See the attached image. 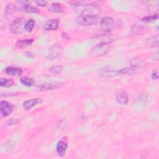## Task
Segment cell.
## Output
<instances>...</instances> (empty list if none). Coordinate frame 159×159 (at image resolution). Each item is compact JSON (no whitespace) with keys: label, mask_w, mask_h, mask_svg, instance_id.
Here are the masks:
<instances>
[{"label":"cell","mask_w":159,"mask_h":159,"mask_svg":"<svg viewBox=\"0 0 159 159\" xmlns=\"http://www.w3.org/2000/svg\"><path fill=\"white\" fill-rule=\"evenodd\" d=\"M75 11L80 16L98 17L101 14V8L96 4H80L76 6Z\"/></svg>","instance_id":"1"},{"label":"cell","mask_w":159,"mask_h":159,"mask_svg":"<svg viewBox=\"0 0 159 159\" xmlns=\"http://www.w3.org/2000/svg\"><path fill=\"white\" fill-rule=\"evenodd\" d=\"M109 42H102L94 46L90 52V55L93 57H100L106 55L111 49Z\"/></svg>","instance_id":"2"},{"label":"cell","mask_w":159,"mask_h":159,"mask_svg":"<svg viewBox=\"0 0 159 159\" xmlns=\"http://www.w3.org/2000/svg\"><path fill=\"white\" fill-rule=\"evenodd\" d=\"M25 19L24 18H17L14 19L9 26L10 31L15 34L22 33L25 30Z\"/></svg>","instance_id":"3"},{"label":"cell","mask_w":159,"mask_h":159,"mask_svg":"<svg viewBox=\"0 0 159 159\" xmlns=\"http://www.w3.org/2000/svg\"><path fill=\"white\" fill-rule=\"evenodd\" d=\"M98 21L99 18L98 17L93 16H80L76 19V23L81 25H92L96 24Z\"/></svg>","instance_id":"4"},{"label":"cell","mask_w":159,"mask_h":159,"mask_svg":"<svg viewBox=\"0 0 159 159\" xmlns=\"http://www.w3.org/2000/svg\"><path fill=\"white\" fill-rule=\"evenodd\" d=\"M98 74L104 78H112L119 75L118 71L114 70L109 66H106L98 70Z\"/></svg>","instance_id":"5"},{"label":"cell","mask_w":159,"mask_h":159,"mask_svg":"<svg viewBox=\"0 0 159 159\" xmlns=\"http://www.w3.org/2000/svg\"><path fill=\"white\" fill-rule=\"evenodd\" d=\"M114 20L111 17H103L100 22L101 27L102 30L104 31H109L114 27Z\"/></svg>","instance_id":"6"},{"label":"cell","mask_w":159,"mask_h":159,"mask_svg":"<svg viewBox=\"0 0 159 159\" xmlns=\"http://www.w3.org/2000/svg\"><path fill=\"white\" fill-rule=\"evenodd\" d=\"M63 84L60 82H53V83H48L42 84L39 87V89L40 91L53 90L60 88L63 86Z\"/></svg>","instance_id":"7"},{"label":"cell","mask_w":159,"mask_h":159,"mask_svg":"<svg viewBox=\"0 0 159 159\" xmlns=\"http://www.w3.org/2000/svg\"><path fill=\"white\" fill-rule=\"evenodd\" d=\"M12 106L11 104L5 101H1L0 103V111L1 114L3 117L8 116L12 112Z\"/></svg>","instance_id":"8"},{"label":"cell","mask_w":159,"mask_h":159,"mask_svg":"<svg viewBox=\"0 0 159 159\" xmlns=\"http://www.w3.org/2000/svg\"><path fill=\"white\" fill-rule=\"evenodd\" d=\"M59 22L57 19H52L48 20L43 25V29L46 30H54L58 29Z\"/></svg>","instance_id":"9"},{"label":"cell","mask_w":159,"mask_h":159,"mask_svg":"<svg viewBox=\"0 0 159 159\" xmlns=\"http://www.w3.org/2000/svg\"><path fill=\"white\" fill-rule=\"evenodd\" d=\"M42 102V99L40 98H33L29 100L25 101L23 103V108L25 111H29L34 106L40 104Z\"/></svg>","instance_id":"10"},{"label":"cell","mask_w":159,"mask_h":159,"mask_svg":"<svg viewBox=\"0 0 159 159\" xmlns=\"http://www.w3.org/2000/svg\"><path fill=\"white\" fill-rule=\"evenodd\" d=\"M67 147H68V144L66 141H65L63 140H61L60 141H59L56 147V150L58 155L60 157L64 156L66 153Z\"/></svg>","instance_id":"11"},{"label":"cell","mask_w":159,"mask_h":159,"mask_svg":"<svg viewBox=\"0 0 159 159\" xmlns=\"http://www.w3.org/2000/svg\"><path fill=\"white\" fill-rule=\"evenodd\" d=\"M60 51V47L59 45H53L49 49L47 58L50 60L56 58L59 55Z\"/></svg>","instance_id":"12"},{"label":"cell","mask_w":159,"mask_h":159,"mask_svg":"<svg viewBox=\"0 0 159 159\" xmlns=\"http://www.w3.org/2000/svg\"><path fill=\"white\" fill-rule=\"evenodd\" d=\"M17 10L20 12L27 13H37L40 11L38 8L31 6L30 4H21L20 7L17 8Z\"/></svg>","instance_id":"13"},{"label":"cell","mask_w":159,"mask_h":159,"mask_svg":"<svg viewBox=\"0 0 159 159\" xmlns=\"http://www.w3.org/2000/svg\"><path fill=\"white\" fill-rule=\"evenodd\" d=\"M116 99L117 102L119 104L124 105L127 103L129 98H128V95H127V93H125L124 91H120V92H119L118 93H117Z\"/></svg>","instance_id":"14"},{"label":"cell","mask_w":159,"mask_h":159,"mask_svg":"<svg viewBox=\"0 0 159 159\" xmlns=\"http://www.w3.org/2000/svg\"><path fill=\"white\" fill-rule=\"evenodd\" d=\"M4 71L6 74H7L9 75L20 76L22 74V70L20 68L14 67V66H9L5 69Z\"/></svg>","instance_id":"15"},{"label":"cell","mask_w":159,"mask_h":159,"mask_svg":"<svg viewBox=\"0 0 159 159\" xmlns=\"http://www.w3.org/2000/svg\"><path fill=\"white\" fill-rule=\"evenodd\" d=\"M33 42L34 40L32 39L18 40L16 43V46L19 48H24L30 46L33 43Z\"/></svg>","instance_id":"16"},{"label":"cell","mask_w":159,"mask_h":159,"mask_svg":"<svg viewBox=\"0 0 159 159\" xmlns=\"http://www.w3.org/2000/svg\"><path fill=\"white\" fill-rule=\"evenodd\" d=\"M130 63L131 65V66H133L134 68H136L137 69H144L145 68V63L140 60H138L137 58H132L130 61Z\"/></svg>","instance_id":"17"},{"label":"cell","mask_w":159,"mask_h":159,"mask_svg":"<svg viewBox=\"0 0 159 159\" xmlns=\"http://www.w3.org/2000/svg\"><path fill=\"white\" fill-rule=\"evenodd\" d=\"M139 71L138 69L136 68H134L133 66L131 67H126L120 69V70H118L119 75H133L135 73H137Z\"/></svg>","instance_id":"18"},{"label":"cell","mask_w":159,"mask_h":159,"mask_svg":"<svg viewBox=\"0 0 159 159\" xmlns=\"http://www.w3.org/2000/svg\"><path fill=\"white\" fill-rule=\"evenodd\" d=\"M48 10L53 12H62L63 11V8L60 4L58 2H55L52 4Z\"/></svg>","instance_id":"19"},{"label":"cell","mask_w":159,"mask_h":159,"mask_svg":"<svg viewBox=\"0 0 159 159\" xmlns=\"http://www.w3.org/2000/svg\"><path fill=\"white\" fill-rule=\"evenodd\" d=\"M146 42L148 45L152 47H158V35H156L155 36L150 37L147 38Z\"/></svg>","instance_id":"20"},{"label":"cell","mask_w":159,"mask_h":159,"mask_svg":"<svg viewBox=\"0 0 159 159\" xmlns=\"http://www.w3.org/2000/svg\"><path fill=\"white\" fill-rule=\"evenodd\" d=\"M20 81L22 84H23L24 85H25L26 86H32L35 83V81L32 78H29V77H27V76L22 77L20 79Z\"/></svg>","instance_id":"21"},{"label":"cell","mask_w":159,"mask_h":159,"mask_svg":"<svg viewBox=\"0 0 159 159\" xmlns=\"http://www.w3.org/2000/svg\"><path fill=\"white\" fill-rule=\"evenodd\" d=\"M14 84L13 80L11 79H7V78H1L0 80V85L1 86L5 88H9L13 86Z\"/></svg>","instance_id":"22"},{"label":"cell","mask_w":159,"mask_h":159,"mask_svg":"<svg viewBox=\"0 0 159 159\" xmlns=\"http://www.w3.org/2000/svg\"><path fill=\"white\" fill-rule=\"evenodd\" d=\"M16 9H17V8L12 3H8L5 7V11L8 14H12L16 11Z\"/></svg>","instance_id":"23"},{"label":"cell","mask_w":159,"mask_h":159,"mask_svg":"<svg viewBox=\"0 0 159 159\" xmlns=\"http://www.w3.org/2000/svg\"><path fill=\"white\" fill-rule=\"evenodd\" d=\"M35 25V21L33 19H30L28 21L26 22L25 25V30L28 32H30Z\"/></svg>","instance_id":"24"},{"label":"cell","mask_w":159,"mask_h":159,"mask_svg":"<svg viewBox=\"0 0 159 159\" xmlns=\"http://www.w3.org/2000/svg\"><path fill=\"white\" fill-rule=\"evenodd\" d=\"M158 18V14H154V15H151V16H148L143 17L142 19V21L144 22H153L155 20H157Z\"/></svg>","instance_id":"25"},{"label":"cell","mask_w":159,"mask_h":159,"mask_svg":"<svg viewBox=\"0 0 159 159\" xmlns=\"http://www.w3.org/2000/svg\"><path fill=\"white\" fill-rule=\"evenodd\" d=\"M62 70V66L61 65H56L52 66L50 69L49 71L50 73L53 74H58Z\"/></svg>","instance_id":"26"},{"label":"cell","mask_w":159,"mask_h":159,"mask_svg":"<svg viewBox=\"0 0 159 159\" xmlns=\"http://www.w3.org/2000/svg\"><path fill=\"white\" fill-rule=\"evenodd\" d=\"M19 122V120L18 119H10L8 122H7V124L9 125H15V124H17V123Z\"/></svg>","instance_id":"27"},{"label":"cell","mask_w":159,"mask_h":159,"mask_svg":"<svg viewBox=\"0 0 159 159\" xmlns=\"http://www.w3.org/2000/svg\"><path fill=\"white\" fill-rule=\"evenodd\" d=\"M36 4L38 6H39L44 7V6H45L47 4V1H36Z\"/></svg>","instance_id":"28"},{"label":"cell","mask_w":159,"mask_h":159,"mask_svg":"<svg viewBox=\"0 0 159 159\" xmlns=\"http://www.w3.org/2000/svg\"><path fill=\"white\" fill-rule=\"evenodd\" d=\"M151 78H152V80H157L158 78V72L157 71H153L152 72V75H151Z\"/></svg>","instance_id":"29"},{"label":"cell","mask_w":159,"mask_h":159,"mask_svg":"<svg viewBox=\"0 0 159 159\" xmlns=\"http://www.w3.org/2000/svg\"><path fill=\"white\" fill-rule=\"evenodd\" d=\"M61 37L63 39H65V40H69L70 39V37H69L68 35L66 32H62L61 33Z\"/></svg>","instance_id":"30"},{"label":"cell","mask_w":159,"mask_h":159,"mask_svg":"<svg viewBox=\"0 0 159 159\" xmlns=\"http://www.w3.org/2000/svg\"><path fill=\"white\" fill-rule=\"evenodd\" d=\"M26 56L27 57H29V58H33L34 57V54L32 53V52H26Z\"/></svg>","instance_id":"31"}]
</instances>
